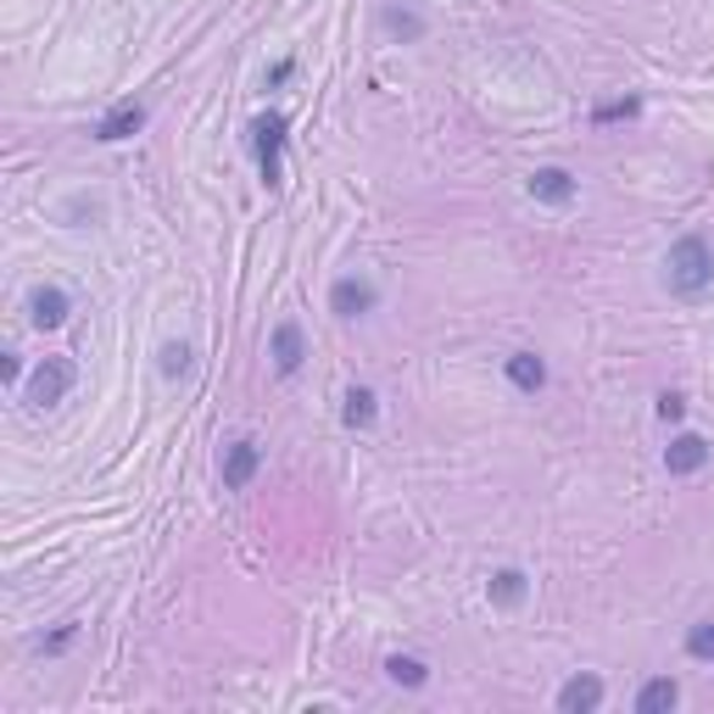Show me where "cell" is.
I'll return each mask as SVG.
<instances>
[{
	"label": "cell",
	"instance_id": "cell-7",
	"mask_svg": "<svg viewBox=\"0 0 714 714\" xmlns=\"http://www.w3.org/2000/svg\"><path fill=\"white\" fill-rule=\"evenodd\" d=\"M524 191H530L536 202H548V207H570V202H575V178H570L564 167H536V173L524 178Z\"/></svg>",
	"mask_w": 714,
	"mask_h": 714
},
{
	"label": "cell",
	"instance_id": "cell-12",
	"mask_svg": "<svg viewBox=\"0 0 714 714\" xmlns=\"http://www.w3.org/2000/svg\"><path fill=\"white\" fill-rule=\"evenodd\" d=\"M603 703V681L597 675H575V681H564V692H559V708L564 714H592Z\"/></svg>",
	"mask_w": 714,
	"mask_h": 714
},
{
	"label": "cell",
	"instance_id": "cell-9",
	"mask_svg": "<svg viewBox=\"0 0 714 714\" xmlns=\"http://www.w3.org/2000/svg\"><path fill=\"white\" fill-rule=\"evenodd\" d=\"M502 369H508V386H513V391H524V397H536V391L548 386V364H542L536 351H513Z\"/></svg>",
	"mask_w": 714,
	"mask_h": 714
},
{
	"label": "cell",
	"instance_id": "cell-11",
	"mask_svg": "<svg viewBox=\"0 0 714 714\" xmlns=\"http://www.w3.org/2000/svg\"><path fill=\"white\" fill-rule=\"evenodd\" d=\"M145 123V107H134V101H123V107H112L101 123H96V140L101 145H118V140H129L134 129Z\"/></svg>",
	"mask_w": 714,
	"mask_h": 714
},
{
	"label": "cell",
	"instance_id": "cell-4",
	"mask_svg": "<svg viewBox=\"0 0 714 714\" xmlns=\"http://www.w3.org/2000/svg\"><path fill=\"white\" fill-rule=\"evenodd\" d=\"M257 469H262V446H257L251 435H240V441H229V446H224L218 475H224V486H229V491H246Z\"/></svg>",
	"mask_w": 714,
	"mask_h": 714
},
{
	"label": "cell",
	"instance_id": "cell-3",
	"mask_svg": "<svg viewBox=\"0 0 714 714\" xmlns=\"http://www.w3.org/2000/svg\"><path fill=\"white\" fill-rule=\"evenodd\" d=\"M73 380H78V369H73V357H45V364L29 375V408L34 413H45V408H56L67 391H73Z\"/></svg>",
	"mask_w": 714,
	"mask_h": 714
},
{
	"label": "cell",
	"instance_id": "cell-17",
	"mask_svg": "<svg viewBox=\"0 0 714 714\" xmlns=\"http://www.w3.org/2000/svg\"><path fill=\"white\" fill-rule=\"evenodd\" d=\"M386 675H391L397 686H424V681H430V670H424L419 659H402V653L386 659Z\"/></svg>",
	"mask_w": 714,
	"mask_h": 714
},
{
	"label": "cell",
	"instance_id": "cell-21",
	"mask_svg": "<svg viewBox=\"0 0 714 714\" xmlns=\"http://www.w3.org/2000/svg\"><path fill=\"white\" fill-rule=\"evenodd\" d=\"M681 413H686V397H681V391H664V397H659V419H664V424H675Z\"/></svg>",
	"mask_w": 714,
	"mask_h": 714
},
{
	"label": "cell",
	"instance_id": "cell-8",
	"mask_svg": "<svg viewBox=\"0 0 714 714\" xmlns=\"http://www.w3.org/2000/svg\"><path fill=\"white\" fill-rule=\"evenodd\" d=\"M703 464H708V441H703V435H692V430H686V435H675V441L664 446V469H670V475H697Z\"/></svg>",
	"mask_w": 714,
	"mask_h": 714
},
{
	"label": "cell",
	"instance_id": "cell-15",
	"mask_svg": "<svg viewBox=\"0 0 714 714\" xmlns=\"http://www.w3.org/2000/svg\"><path fill=\"white\" fill-rule=\"evenodd\" d=\"M675 703H681V686L670 675H659V681H648L637 692V714H659V708H675Z\"/></svg>",
	"mask_w": 714,
	"mask_h": 714
},
{
	"label": "cell",
	"instance_id": "cell-20",
	"mask_svg": "<svg viewBox=\"0 0 714 714\" xmlns=\"http://www.w3.org/2000/svg\"><path fill=\"white\" fill-rule=\"evenodd\" d=\"M386 29H397V34H408V40H419V34H424V23H419L413 12H386Z\"/></svg>",
	"mask_w": 714,
	"mask_h": 714
},
{
	"label": "cell",
	"instance_id": "cell-10",
	"mask_svg": "<svg viewBox=\"0 0 714 714\" xmlns=\"http://www.w3.org/2000/svg\"><path fill=\"white\" fill-rule=\"evenodd\" d=\"M268 351H274V369L280 375H296L302 369V324L296 318H285V324H274V346H268Z\"/></svg>",
	"mask_w": 714,
	"mask_h": 714
},
{
	"label": "cell",
	"instance_id": "cell-6",
	"mask_svg": "<svg viewBox=\"0 0 714 714\" xmlns=\"http://www.w3.org/2000/svg\"><path fill=\"white\" fill-rule=\"evenodd\" d=\"M67 313H73V302H67L62 285H34V291H29V324H34V329H62Z\"/></svg>",
	"mask_w": 714,
	"mask_h": 714
},
{
	"label": "cell",
	"instance_id": "cell-14",
	"mask_svg": "<svg viewBox=\"0 0 714 714\" xmlns=\"http://www.w3.org/2000/svg\"><path fill=\"white\" fill-rule=\"evenodd\" d=\"M524 592H530L524 570H497V575H491V603H497V608H519Z\"/></svg>",
	"mask_w": 714,
	"mask_h": 714
},
{
	"label": "cell",
	"instance_id": "cell-5",
	"mask_svg": "<svg viewBox=\"0 0 714 714\" xmlns=\"http://www.w3.org/2000/svg\"><path fill=\"white\" fill-rule=\"evenodd\" d=\"M375 302H380V291L369 280H335L329 285V313L335 318H364V313H375Z\"/></svg>",
	"mask_w": 714,
	"mask_h": 714
},
{
	"label": "cell",
	"instance_id": "cell-13",
	"mask_svg": "<svg viewBox=\"0 0 714 714\" xmlns=\"http://www.w3.org/2000/svg\"><path fill=\"white\" fill-rule=\"evenodd\" d=\"M375 413H380V402H375L369 386H351V391H346V402H340V424H346V430H369Z\"/></svg>",
	"mask_w": 714,
	"mask_h": 714
},
{
	"label": "cell",
	"instance_id": "cell-18",
	"mask_svg": "<svg viewBox=\"0 0 714 714\" xmlns=\"http://www.w3.org/2000/svg\"><path fill=\"white\" fill-rule=\"evenodd\" d=\"M686 653H692V659H703V664L714 659V619H697L692 631H686Z\"/></svg>",
	"mask_w": 714,
	"mask_h": 714
},
{
	"label": "cell",
	"instance_id": "cell-19",
	"mask_svg": "<svg viewBox=\"0 0 714 714\" xmlns=\"http://www.w3.org/2000/svg\"><path fill=\"white\" fill-rule=\"evenodd\" d=\"M642 112V101L631 96V101H608V107H597L592 112V123H619V118H637Z\"/></svg>",
	"mask_w": 714,
	"mask_h": 714
},
{
	"label": "cell",
	"instance_id": "cell-1",
	"mask_svg": "<svg viewBox=\"0 0 714 714\" xmlns=\"http://www.w3.org/2000/svg\"><path fill=\"white\" fill-rule=\"evenodd\" d=\"M664 285H670V296H681V302H703V296L714 291V251H708L703 235H681V240L670 246V257H664Z\"/></svg>",
	"mask_w": 714,
	"mask_h": 714
},
{
	"label": "cell",
	"instance_id": "cell-22",
	"mask_svg": "<svg viewBox=\"0 0 714 714\" xmlns=\"http://www.w3.org/2000/svg\"><path fill=\"white\" fill-rule=\"evenodd\" d=\"M73 637H78V625H73V619H67V625H62V631H56V637H51V642H40V648H45V653H62V648H67V642H73Z\"/></svg>",
	"mask_w": 714,
	"mask_h": 714
},
{
	"label": "cell",
	"instance_id": "cell-2",
	"mask_svg": "<svg viewBox=\"0 0 714 714\" xmlns=\"http://www.w3.org/2000/svg\"><path fill=\"white\" fill-rule=\"evenodd\" d=\"M251 151H257V173H262V185L268 191H280V156H285V118L280 112H257L251 118Z\"/></svg>",
	"mask_w": 714,
	"mask_h": 714
},
{
	"label": "cell",
	"instance_id": "cell-16",
	"mask_svg": "<svg viewBox=\"0 0 714 714\" xmlns=\"http://www.w3.org/2000/svg\"><path fill=\"white\" fill-rule=\"evenodd\" d=\"M191 369H196V351H191L185 340H167V346H162V375L178 380V375H191Z\"/></svg>",
	"mask_w": 714,
	"mask_h": 714
}]
</instances>
